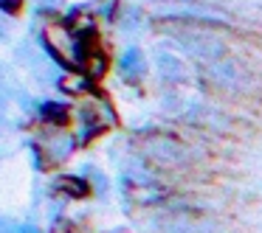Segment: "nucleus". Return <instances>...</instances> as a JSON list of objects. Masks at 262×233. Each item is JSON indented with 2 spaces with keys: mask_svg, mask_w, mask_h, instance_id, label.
<instances>
[{
  "mask_svg": "<svg viewBox=\"0 0 262 233\" xmlns=\"http://www.w3.org/2000/svg\"><path fill=\"white\" fill-rule=\"evenodd\" d=\"M14 233H40V230H37V227H31V225H20Z\"/></svg>",
  "mask_w": 262,
  "mask_h": 233,
  "instance_id": "obj_2",
  "label": "nucleus"
},
{
  "mask_svg": "<svg viewBox=\"0 0 262 233\" xmlns=\"http://www.w3.org/2000/svg\"><path fill=\"white\" fill-rule=\"evenodd\" d=\"M141 70H144V65H141V54H138V51H127V54H124V59H121V73L133 79V76H138Z\"/></svg>",
  "mask_w": 262,
  "mask_h": 233,
  "instance_id": "obj_1",
  "label": "nucleus"
}]
</instances>
